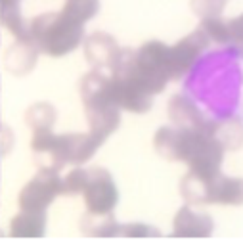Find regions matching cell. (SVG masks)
Returning <instances> with one entry per match:
<instances>
[{"instance_id": "e0dca14e", "label": "cell", "mask_w": 243, "mask_h": 249, "mask_svg": "<svg viewBox=\"0 0 243 249\" xmlns=\"http://www.w3.org/2000/svg\"><path fill=\"white\" fill-rule=\"evenodd\" d=\"M153 146L159 156L169 161H178V146H180V130L171 126H161L153 138Z\"/></svg>"}, {"instance_id": "8fae6325", "label": "cell", "mask_w": 243, "mask_h": 249, "mask_svg": "<svg viewBox=\"0 0 243 249\" xmlns=\"http://www.w3.org/2000/svg\"><path fill=\"white\" fill-rule=\"evenodd\" d=\"M207 203L220 205H242L243 203V178H232L218 175L209 182Z\"/></svg>"}, {"instance_id": "4fadbf2b", "label": "cell", "mask_w": 243, "mask_h": 249, "mask_svg": "<svg viewBox=\"0 0 243 249\" xmlns=\"http://www.w3.org/2000/svg\"><path fill=\"white\" fill-rule=\"evenodd\" d=\"M36 44L35 42H21L17 40L16 44H12L4 56L6 60V69L12 71L14 75H25L27 71H31L35 67L36 62Z\"/></svg>"}, {"instance_id": "ba28073f", "label": "cell", "mask_w": 243, "mask_h": 249, "mask_svg": "<svg viewBox=\"0 0 243 249\" xmlns=\"http://www.w3.org/2000/svg\"><path fill=\"white\" fill-rule=\"evenodd\" d=\"M214 222L207 213L193 211L191 207L184 205L174 217V230L176 238H209L213 234Z\"/></svg>"}, {"instance_id": "9a60e30c", "label": "cell", "mask_w": 243, "mask_h": 249, "mask_svg": "<svg viewBox=\"0 0 243 249\" xmlns=\"http://www.w3.org/2000/svg\"><path fill=\"white\" fill-rule=\"evenodd\" d=\"M0 21L17 40L33 42V38H31V23L23 19L21 10H19V2L0 4Z\"/></svg>"}, {"instance_id": "484cf974", "label": "cell", "mask_w": 243, "mask_h": 249, "mask_svg": "<svg viewBox=\"0 0 243 249\" xmlns=\"http://www.w3.org/2000/svg\"><path fill=\"white\" fill-rule=\"evenodd\" d=\"M228 29H230L232 40L238 44H243V14L228 21Z\"/></svg>"}, {"instance_id": "44dd1931", "label": "cell", "mask_w": 243, "mask_h": 249, "mask_svg": "<svg viewBox=\"0 0 243 249\" xmlns=\"http://www.w3.org/2000/svg\"><path fill=\"white\" fill-rule=\"evenodd\" d=\"M213 134L224 148H240L243 144V124L238 121L214 123Z\"/></svg>"}, {"instance_id": "7a4b0ae2", "label": "cell", "mask_w": 243, "mask_h": 249, "mask_svg": "<svg viewBox=\"0 0 243 249\" xmlns=\"http://www.w3.org/2000/svg\"><path fill=\"white\" fill-rule=\"evenodd\" d=\"M214 123L199 130H180V146H178V161H186L190 173L199 178L213 180L220 175V165L224 159V146L213 134Z\"/></svg>"}, {"instance_id": "ac0fdd59", "label": "cell", "mask_w": 243, "mask_h": 249, "mask_svg": "<svg viewBox=\"0 0 243 249\" xmlns=\"http://www.w3.org/2000/svg\"><path fill=\"white\" fill-rule=\"evenodd\" d=\"M54 121H56V109L44 102L31 106L25 115V123L33 130H50L54 126Z\"/></svg>"}, {"instance_id": "ffe728a7", "label": "cell", "mask_w": 243, "mask_h": 249, "mask_svg": "<svg viewBox=\"0 0 243 249\" xmlns=\"http://www.w3.org/2000/svg\"><path fill=\"white\" fill-rule=\"evenodd\" d=\"M100 10V0H67L63 6V14L79 23H87Z\"/></svg>"}, {"instance_id": "cb8c5ba5", "label": "cell", "mask_w": 243, "mask_h": 249, "mask_svg": "<svg viewBox=\"0 0 243 249\" xmlns=\"http://www.w3.org/2000/svg\"><path fill=\"white\" fill-rule=\"evenodd\" d=\"M226 6V0H191V10L199 18H218Z\"/></svg>"}, {"instance_id": "3957f363", "label": "cell", "mask_w": 243, "mask_h": 249, "mask_svg": "<svg viewBox=\"0 0 243 249\" xmlns=\"http://www.w3.org/2000/svg\"><path fill=\"white\" fill-rule=\"evenodd\" d=\"M61 184L63 180L58 171L40 169L19 194L21 211H44L56 199V196L61 194Z\"/></svg>"}, {"instance_id": "2e32d148", "label": "cell", "mask_w": 243, "mask_h": 249, "mask_svg": "<svg viewBox=\"0 0 243 249\" xmlns=\"http://www.w3.org/2000/svg\"><path fill=\"white\" fill-rule=\"evenodd\" d=\"M83 232L87 236H96V238H111L121 234V224L113 218L111 213H90L83 218L81 222Z\"/></svg>"}, {"instance_id": "277c9868", "label": "cell", "mask_w": 243, "mask_h": 249, "mask_svg": "<svg viewBox=\"0 0 243 249\" xmlns=\"http://www.w3.org/2000/svg\"><path fill=\"white\" fill-rule=\"evenodd\" d=\"M83 194L90 213H111L119 201V190L111 175L102 167L88 169V182Z\"/></svg>"}, {"instance_id": "52a82bcc", "label": "cell", "mask_w": 243, "mask_h": 249, "mask_svg": "<svg viewBox=\"0 0 243 249\" xmlns=\"http://www.w3.org/2000/svg\"><path fill=\"white\" fill-rule=\"evenodd\" d=\"M104 136L88 132V134H63L58 136V144L56 150L60 152L65 163H73V165H83L90 159L98 148L104 144Z\"/></svg>"}, {"instance_id": "8992f818", "label": "cell", "mask_w": 243, "mask_h": 249, "mask_svg": "<svg viewBox=\"0 0 243 249\" xmlns=\"http://www.w3.org/2000/svg\"><path fill=\"white\" fill-rule=\"evenodd\" d=\"M85 56L96 71L111 75L119 62L121 48L117 46L113 36L105 33H94L85 42Z\"/></svg>"}, {"instance_id": "7c38bea8", "label": "cell", "mask_w": 243, "mask_h": 249, "mask_svg": "<svg viewBox=\"0 0 243 249\" xmlns=\"http://www.w3.org/2000/svg\"><path fill=\"white\" fill-rule=\"evenodd\" d=\"M85 109H87V119H88V126L92 132L107 138L109 134L117 130L119 121H121L117 104H100V106H92Z\"/></svg>"}, {"instance_id": "30bf717a", "label": "cell", "mask_w": 243, "mask_h": 249, "mask_svg": "<svg viewBox=\"0 0 243 249\" xmlns=\"http://www.w3.org/2000/svg\"><path fill=\"white\" fill-rule=\"evenodd\" d=\"M169 119L174 123L176 128L184 130H199L211 124V121H205V117L195 107V104L186 96H174L169 102Z\"/></svg>"}, {"instance_id": "5b68a950", "label": "cell", "mask_w": 243, "mask_h": 249, "mask_svg": "<svg viewBox=\"0 0 243 249\" xmlns=\"http://www.w3.org/2000/svg\"><path fill=\"white\" fill-rule=\"evenodd\" d=\"M209 42L211 40L207 38V35L197 27L191 35L182 38L178 44L171 46L169 48V77L171 79L184 77L191 69L195 60L201 56V52L209 46Z\"/></svg>"}, {"instance_id": "9c48e42d", "label": "cell", "mask_w": 243, "mask_h": 249, "mask_svg": "<svg viewBox=\"0 0 243 249\" xmlns=\"http://www.w3.org/2000/svg\"><path fill=\"white\" fill-rule=\"evenodd\" d=\"M111 96L113 102L119 106V109H126L132 113H146L152 107L153 96L140 90L136 85L113 75H111Z\"/></svg>"}, {"instance_id": "4316f807", "label": "cell", "mask_w": 243, "mask_h": 249, "mask_svg": "<svg viewBox=\"0 0 243 249\" xmlns=\"http://www.w3.org/2000/svg\"><path fill=\"white\" fill-rule=\"evenodd\" d=\"M10 2H19V0H0V4H10Z\"/></svg>"}, {"instance_id": "d6986e66", "label": "cell", "mask_w": 243, "mask_h": 249, "mask_svg": "<svg viewBox=\"0 0 243 249\" xmlns=\"http://www.w3.org/2000/svg\"><path fill=\"white\" fill-rule=\"evenodd\" d=\"M209 182L205 178H199L193 173H188L182 178L180 192H182L184 199L190 203H207V192H209Z\"/></svg>"}, {"instance_id": "83f0119b", "label": "cell", "mask_w": 243, "mask_h": 249, "mask_svg": "<svg viewBox=\"0 0 243 249\" xmlns=\"http://www.w3.org/2000/svg\"><path fill=\"white\" fill-rule=\"evenodd\" d=\"M0 130H2V124H0Z\"/></svg>"}, {"instance_id": "d4e9b609", "label": "cell", "mask_w": 243, "mask_h": 249, "mask_svg": "<svg viewBox=\"0 0 243 249\" xmlns=\"http://www.w3.org/2000/svg\"><path fill=\"white\" fill-rule=\"evenodd\" d=\"M121 234L128 238H148V236H159V230H155L153 226H148V224L132 222V224L121 226Z\"/></svg>"}, {"instance_id": "7402d4cb", "label": "cell", "mask_w": 243, "mask_h": 249, "mask_svg": "<svg viewBox=\"0 0 243 249\" xmlns=\"http://www.w3.org/2000/svg\"><path fill=\"white\" fill-rule=\"evenodd\" d=\"M199 29L207 35V38L211 42H216V44H226V42L232 40L228 23H224L220 18H205L201 21V27Z\"/></svg>"}, {"instance_id": "603a6c76", "label": "cell", "mask_w": 243, "mask_h": 249, "mask_svg": "<svg viewBox=\"0 0 243 249\" xmlns=\"http://www.w3.org/2000/svg\"><path fill=\"white\" fill-rule=\"evenodd\" d=\"M88 182V171L87 169H73L65 178H63V184H61V194L65 196H73V194H81L85 186Z\"/></svg>"}, {"instance_id": "6da1fadb", "label": "cell", "mask_w": 243, "mask_h": 249, "mask_svg": "<svg viewBox=\"0 0 243 249\" xmlns=\"http://www.w3.org/2000/svg\"><path fill=\"white\" fill-rule=\"evenodd\" d=\"M85 36V25L71 19L63 12L42 14L31 21V38L36 48L52 58L73 52Z\"/></svg>"}, {"instance_id": "5bb4252c", "label": "cell", "mask_w": 243, "mask_h": 249, "mask_svg": "<svg viewBox=\"0 0 243 249\" xmlns=\"http://www.w3.org/2000/svg\"><path fill=\"white\" fill-rule=\"evenodd\" d=\"M46 232L44 211H21L12 218L10 234L14 238H42Z\"/></svg>"}]
</instances>
